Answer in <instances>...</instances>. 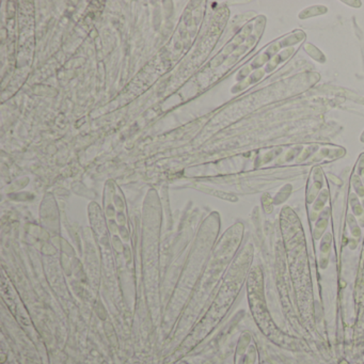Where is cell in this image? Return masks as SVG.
<instances>
[{
    "mask_svg": "<svg viewBox=\"0 0 364 364\" xmlns=\"http://www.w3.org/2000/svg\"><path fill=\"white\" fill-rule=\"evenodd\" d=\"M183 364H185V363H183Z\"/></svg>",
    "mask_w": 364,
    "mask_h": 364,
    "instance_id": "6da1fadb",
    "label": "cell"
}]
</instances>
